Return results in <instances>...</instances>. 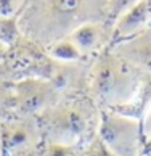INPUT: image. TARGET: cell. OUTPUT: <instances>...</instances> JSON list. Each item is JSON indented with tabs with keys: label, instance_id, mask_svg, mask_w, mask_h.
Listing matches in <instances>:
<instances>
[{
	"label": "cell",
	"instance_id": "obj_1",
	"mask_svg": "<svg viewBox=\"0 0 151 156\" xmlns=\"http://www.w3.org/2000/svg\"><path fill=\"white\" fill-rule=\"evenodd\" d=\"M93 21H108V0H24L18 13L19 31L48 45Z\"/></svg>",
	"mask_w": 151,
	"mask_h": 156
},
{
	"label": "cell",
	"instance_id": "obj_2",
	"mask_svg": "<svg viewBox=\"0 0 151 156\" xmlns=\"http://www.w3.org/2000/svg\"><path fill=\"white\" fill-rule=\"evenodd\" d=\"M145 74L113 50L98 53L89 68V98L100 109H125L137 100Z\"/></svg>",
	"mask_w": 151,
	"mask_h": 156
},
{
	"label": "cell",
	"instance_id": "obj_3",
	"mask_svg": "<svg viewBox=\"0 0 151 156\" xmlns=\"http://www.w3.org/2000/svg\"><path fill=\"white\" fill-rule=\"evenodd\" d=\"M100 108L90 98L60 100L37 116L42 138L48 143L82 145L97 137Z\"/></svg>",
	"mask_w": 151,
	"mask_h": 156
},
{
	"label": "cell",
	"instance_id": "obj_4",
	"mask_svg": "<svg viewBox=\"0 0 151 156\" xmlns=\"http://www.w3.org/2000/svg\"><path fill=\"white\" fill-rule=\"evenodd\" d=\"M97 138L113 156H142L143 130L140 119L116 109H100Z\"/></svg>",
	"mask_w": 151,
	"mask_h": 156
},
{
	"label": "cell",
	"instance_id": "obj_5",
	"mask_svg": "<svg viewBox=\"0 0 151 156\" xmlns=\"http://www.w3.org/2000/svg\"><path fill=\"white\" fill-rule=\"evenodd\" d=\"M11 113L21 116H39L63 100V94L45 77L29 76L11 85Z\"/></svg>",
	"mask_w": 151,
	"mask_h": 156
},
{
	"label": "cell",
	"instance_id": "obj_6",
	"mask_svg": "<svg viewBox=\"0 0 151 156\" xmlns=\"http://www.w3.org/2000/svg\"><path fill=\"white\" fill-rule=\"evenodd\" d=\"M42 132L36 116L0 118V147L5 156H16L39 147Z\"/></svg>",
	"mask_w": 151,
	"mask_h": 156
},
{
	"label": "cell",
	"instance_id": "obj_7",
	"mask_svg": "<svg viewBox=\"0 0 151 156\" xmlns=\"http://www.w3.org/2000/svg\"><path fill=\"white\" fill-rule=\"evenodd\" d=\"M82 56L101 53L114 40V27L109 21H93L79 26L68 36Z\"/></svg>",
	"mask_w": 151,
	"mask_h": 156
},
{
	"label": "cell",
	"instance_id": "obj_8",
	"mask_svg": "<svg viewBox=\"0 0 151 156\" xmlns=\"http://www.w3.org/2000/svg\"><path fill=\"white\" fill-rule=\"evenodd\" d=\"M113 51L143 74H151V29H143L137 36L118 42Z\"/></svg>",
	"mask_w": 151,
	"mask_h": 156
},
{
	"label": "cell",
	"instance_id": "obj_9",
	"mask_svg": "<svg viewBox=\"0 0 151 156\" xmlns=\"http://www.w3.org/2000/svg\"><path fill=\"white\" fill-rule=\"evenodd\" d=\"M149 18H151V0H142V2L135 3L113 23L114 40L122 42L125 39L137 36L138 32L146 29Z\"/></svg>",
	"mask_w": 151,
	"mask_h": 156
},
{
	"label": "cell",
	"instance_id": "obj_10",
	"mask_svg": "<svg viewBox=\"0 0 151 156\" xmlns=\"http://www.w3.org/2000/svg\"><path fill=\"white\" fill-rule=\"evenodd\" d=\"M48 56L51 60H56L61 63H77L84 58L80 55L79 48L76 47L69 37H63L51 45H48Z\"/></svg>",
	"mask_w": 151,
	"mask_h": 156
},
{
	"label": "cell",
	"instance_id": "obj_11",
	"mask_svg": "<svg viewBox=\"0 0 151 156\" xmlns=\"http://www.w3.org/2000/svg\"><path fill=\"white\" fill-rule=\"evenodd\" d=\"M21 39V31L16 16H0V42L8 50Z\"/></svg>",
	"mask_w": 151,
	"mask_h": 156
},
{
	"label": "cell",
	"instance_id": "obj_12",
	"mask_svg": "<svg viewBox=\"0 0 151 156\" xmlns=\"http://www.w3.org/2000/svg\"><path fill=\"white\" fill-rule=\"evenodd\" d=\"M40 156H85V148L82 145H63V143L45 142L40 150Z\"/></svg>",
	"mask_w": 151,
	"mask_h": 156
},
{
	"label": "cell",
	"instance_id": "obj_13",
	"mask_svg": "<svg viewBox=\"0 0 151 156\" xmlns=\"http://www.w3.org/2000/svg\"><path fill=\"white\" fill-rule=\"evenodd\" d=\"M142 0H108V21L114 23L121 15Z\"/></svg>",
	"mask_w": 151,
	"mask_h": 156
},
{
	"label": "cell",
	"instance_id": "obj_14",
	"mask_svg": "<svg viewBox=\"0 0 151 156\" xmlns=\"http://www.w3.org/2000/svg\"><path fill=\"white\" fill-rule=\"evenodd\" d=\"M23 5L24 0H0V16H16Z\"/></svg>",
	"mask_w": 151,
	"mask_h": 156
},
{
	"label": "cell",
	"instance_id": "obj_15",
	"mask_svg": "<svg viewBox=\"0 0 151 156\" xmlns=\"http://www.w3.org/2000/svg\"><path fill=\"white\" fill-rule=\"evenodd\" d=\"M11 87H5L0 84V114H7L8 111L11 113Z\"/></svg>",
	"mask_w": 151,
	"mask_h": 156
},
{
	"label": "cell",
	"instance_id": "obj_16",
	"mask_svg": "<svg viewBox=\"0 0 151 156\" xmlns=\"http://www.w3.org/2000/svg\"><path fill=\"white\" fill-rule=\"evenodd\" d=\"M142 130H143V140L145 145L151 148V108L145 113V116L142 118Z\"/></svg>",
	"mask_w": 151,
	"mask_h": 156
},
{
	"label": "cell",
	"instance_id": "obj_17",
	"mask_svg": "<svg viewBox=\"0 0 151 156\" xmlns=\"http://www.w3.org/2000/svg\"><path fill=\"white\" fill-rule=\"evenodd\" d=\"M7 53H8V48L5 47V45H3L2 42H0V60H2V58H3V56L7 55Z\"/></svg>",
	"mask_w": 151,
	"mask_h": 156
},
{
	"label": "cell",
	"instance_id": "obj_18",
	"mask_svg": "<svg viewBox=\"0 0 151 156\" xmlns=\"http://www.w3.org/2000/svg\"><path fill=\"white\" fill-rule=\"evenodd\" d=\"M142 156H151V150H149V151H146V153H143Z\"/></svg>",
	"mask_w": 151,
	"mask_h": 156
},
{
	"label": "cell",
	"instance_id": "obj_19",
	"mask_svg": "<svg viewBox=\"0 0 151 156\" xmlns=\"http://www.w3.org/2000/svg\"><path fill=\"white\" fill-rule=\"evenodd\" d=\"M0 156H5V154H3V151H2V147H0Z\"/></svg>",
	"mask_w": 151,
	"mask_h": 156
}]
</instances>
